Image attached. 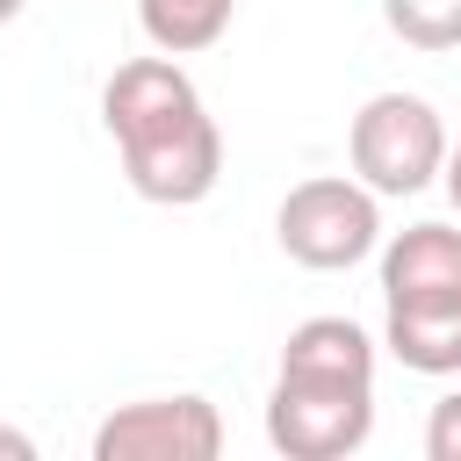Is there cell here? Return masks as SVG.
Listing matches in <instances>:
<instances>
[{
    "mask_svg": "<svg viewBox=\"0 0 461 461\" xmlns=\"http://www.w3.org/2000/svg\"><path fill=\"white\" fill-rule=\"evenodd\" d=\"M101 122L115 137L122 180L158 209H194L223 180V130L180 58H130L101 86Z\"/></svg>",
    "mask_w": 461,
    "mask_h": 461,
    "instance_id": "6da1fadb",
    "label": "cell"
},
{
    "mask_svg": "<svg viewBox=\"0 0 461 461\" xmlns=\"http://www.w3.org/2000/svg\"><path fill=\"white\" fill-rule=\"evenodd\" d=\"M375 432V339L353 317H303L267 389V439L288 461H346Z\"/></svg>",
    "mask_w": 461,
    "mask_h": 461,
    "instance_id": "7a4b0ae2",
    "label": "cell"
},
{
    "mask_svg": "<svg viewBox=\"0 0 461 461\" xmlns=\"http://www.w3.org/2000/svg\"><path fill=\"white\" fill-rule=\"evenodd\" d=\"M346 166L375 194H425L447 166V122L425 94H367L353 130H346Z\"/></svg>",
    "mask_w": 461,
    "mask_h": 461,
    "instance_id": "3957f363",
    "label": "cell"
},
{
    "mask_svg": "<svg viewBox=\"0 0 461 461\" xmlns=\"http://www.w3.org/2000/svg\"><path fill=\"white\" fill-rule=\"evenodd\" d=\"M274 238L295 267L310 274H346L382 245V194L360 187L353 173H317L295 180L274 209Z\"/></svg>",
    "mask_w": 461,
    "mask_h": 461,
    "instance_id": "277c9868",
    "label": "cell"
},
{
    "mask_svg": "<svg viewBox=\"0 0 461 461\" xmlns=\"http://www.w3.org/2000/svg\"><path fill=\"white\" fill-rule=\"evenodd\" d=\"M216 454H223V418L194 389L115 403L94 425V461H216Z\"/></svg>",
    "mask_w": 461,
    "mask_h": 461,
    "instance_id": "5b68a950",
    "label": "cell"
},
{
    "mask_svg": "<svg viewBox=\"0 0 461 461\" xmlns=\"http://www.w3.org/2000/svg\"><path fill=\"white\" fill-rule=\"evenodd\" d=\"M382 310L389 317L461 310V230L454 223H411L382 245Z\"/></svg>",
    "mask_w": 461,
    "mask_h": 461,
    "instance_id": "8992f818",
    "label": "cell"
},
{
    "mask_svg": "<svg viewBox=\"0 0 461 461\" xmlns=\"http://www.w3.org/2000/svg\"><path fill=\"white\" fill-rule=\"evenodd\" d=\"M230 14H238V0H137V22L151 36V50H166V58H194V50L223 43Z\"/></svg>",
    "mask_w": 461,
    "mask_h": 461,
    "instance_id": "52a82bcc",
    "label": "cell"
},
{
    "mask_svg": "<svg viewBox=\"0 0 461 461\" xmlns=\"http://www.w3.org/2000/svg\"><path fill=\"white\" fill-rule=\"evenodd\" d=\"M382 346L411 375H461V310L454 317H382Z\"/></svg>",
    "mask_w": 461,
    "mask_h": 461,
    "instance_id": "ba28073f",
    "label": "cell"
},
{
    "mask_svg": "<svg viewBox=\"0 0 461 461\" xmlns=\"http://www.w3.org/2000/svg\"><path fill=\"white\" fill-rule=\"evenodd\" d=\"M382 22L411 50H461V0H382Z\"/></svg>",
    "mask_w": 461,
    "mask_h": 461,
    "instance_id": "9c48e42d",
    "label": "cell"
},
{
    "mask_svg": "<svg viewBox=\"0 0 461 461\" xmlns=\"http://www.w3.org/2000/svg\"><path fill=\"white\" fill-rule=\"evenodd\" d=\"M425 461H461V389H447L425 418Z\"/></svg>",
    "mask_w": 461,
    "mask_h": 461,
    "instance_id": "30bf717a",
    "label": "cell"
},
{
    "mask_svg": "<svg viewBox=\"0 0 461 461\" xmlns=\"http://www.w3.org/2000/svg\"><path fill=\"white\" fill-rule=\"evenodd\" d=\"M439 187H447V202H454V216H461V144H447V166H439Z\"/></svg>",
    "mask_w": 461,
    "mask_h": 461,
    "instance_id": "8fae6325",
    "label": "cell"
},
{
    "mask_svg": "<svg viewBox=\"0 0 461 461\" xmlns=\"http://www.w3.org/2000/svg\"><path fill=\"white\" fill-rule=\"evenodd\" d=\"M0 454H7V461H36V439L14 432V425H0Z\"/></svg>",
    "mask_w": 461,
    "mask_h": 461,
    "instance_id": "7c38bea8",
    "label": "cell"
},
{
    "mask_svg": "<svg viewBox=\"0 0 461 461\" xmlns=\"http://www.w3.org/2000/svg\"><path fill=\"white\" fill-rule=\"evenodd\" d=\"M22 7H29V0H0V29H7V22L22 14Z\"/></svg>",
    "mask_w": 461,
    "mask_h": 461,
    "instance_id": "4fadbf2b",
    "label": "cell"
}]
</instances>
